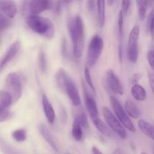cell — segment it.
Listing matches in <instances>:
<instances>
[{"label":"cell","mask_w":154,"mask_h":154,"mask_svg":"<svg viewBox=\"0 0 154 154\" xmlns=\"http://www.w3.org/2000/svg\"><path fill=\"white\" fill-rule=\"evenodd\" d=\"M67 27L69 35L72 41L73 54L76 58H80L83 54L84 46V24L82 17L76 15L67 20Z\"/></svg>","instance_id":"cell-1"},{"label":"cell","mask_w":154,"mask_h":154,"mask_svg":"<svg viewBox=\"0 0 154 154\" xmlns=\"http://www.w3.org/2000/svg\"><path fill=\"white\" fill-rule=\"evenodd\" d=\"M56 82L60 89L66 93L69 99L75 106L81 105V99L75 82L70 75L63 69H60L56 74Z\"/></svg>","instance_id":"cell-2"},{"label":"cell","mask_w":154,"mask_h":154,"mask_svg":"<svg viewBox=\"0 0 154 154\" xmlns=\"http://www.w3.org/2000/svg\"><path fill=\"white\" fill-rule=\"evenodd\" d=\"M26 23L29 28L35 33L48 39H51L54 36V25L48 18L41 17L38 14H31L27 17Z\"/></svg>","instance_id":"cell-3"},{"label":"cell","mask_w":154,"mask_h":154,"mask_svg":"<svg viewBox=\"0 0 154 154\" xmlns=\"http://www.w3.org/2000/svg\"><path fill=\"white\" fill-rule=\"evenodd\" d=\"M104 49L103 38L99 35H95L90 40L87 50V64L93 67L100 58Z\"/></svg>","instance_id":"cell-4"},{"label":"cell","mask_w":154,"mask_h":154,"mask_svg":"<svg viewBox=\"0 0 154 154\" xmlns=\"http://www.w3.org/2000/svg\"><path fill=\"white\" fill-rule=\"evenodd\" d=\"M140 35L139 25H135L129 35L127 44V58L130 63L135 64L138 61L139 51H138V39Z\"/></svg>","instance_id":"cell-5"},{"label":"cell","mask_w":154,"mask_h":154,"mask_svg":"<svg viewBox=\"0 0 154 154\" xmlns=\"http://www.w3.org/2000/svg\"><path fill=\"white\" fill-rule=\"evenodd\" d=\"M110 102H111V107L115 114L116 117H117L120 123L123 124V126L132 132H135V126L133 124L132 121L131 120L130 117L128 115L126 110L121 105V104L119 102V101L116 99L114 96H111L110 97Z\"/></svg>","instance_id":"cell-6"},{"label":"cell","mask_w":154,"mask_h":154,"mask_svg":"<svg viewBox=\"0 0 154 154\" xmlns=\"http://www.w3.org/2000/svg\"><path fill=\"white\" fill-rule=\"evenodd\" d=\"M102 114H103L107 125L111 130L114 131L122 139H125L127 138V132L126 131V128L123 126V124L120 123L117 117L114 116V114L111 112L109 108H108L107 107H104L102 108Z\"/></svg>","instance_id":"cell-7"},{"label":"cell","mask_w":154,"mask_h":154,"mask_svg":"<svg viewBox=\"0 0 154 154\" xmlns=\"http://www.w3.org/2000/svg\"><path fill=\"white\" fill-rule=\"evenodd\" d=\"M5 85L11 94L14 101L17 102L23 94V83L21 77L16 72H11L5 78Z\"/></svg>","instance_id":"cell-8"},{"label":"cell","mask_w":154,"mask_h":154,"mask_svg":"<svg viewBox=\"0 0 154 154\" xmlns=\"http://www.w3.org/2000/svg\"><path fill=\"white\" fill-rule=\"evenodd\" d=\"M81 85H82L83 92H84V102H85L86 108H87V111L88 112L89 115H90L92 122H94L96 120L100 119L97 104H96V102L95 101V99L93 98V96L90 93V90H89L90 87H88L87 83L82 81L81 82Z\"/></svg>","instance_id":"cell-9"},{"label":"cell","mask_w":154,"mask_h":154,"mask_svg":"<svg viewBox=\"0 0 154 154\" xmlns=\"http://www.w3.org/2000/svg\"><path fill=\"white\" fill-rule=\"evenodd\" d=\"M20 47L21 44L19 41H16V42H14V43L9 47V48L7 50L5 54H4V56L0 59V72L8 65V63H10L17 55L20 49Z\"/></svg>","instance_id":"cell-10"},{"label":"cell","mask_w":154,"mask_h":154,"mask_svg":"<svg viewBox=\"0 0 154 154\" xmlns=\"http://www.w3.org/2000/svg\"><path fill=\"white\" fill-rule=\"evenodd\" d=\"M106 81L108 87L116 94L122 96L123 94V87L121 81L112 69H108L106 72Z\"/></svg>","instance_id":"cell-11"},{"label":"cell","mask_w":154,"mask_h":154,"mask_svg":"<svg viewBox=\"0 0 154 154\" xmlns=\"http://www.w3.org/2000/svg\"><path fill=\"white\" fill-rule=\"evenodd\" d=\"M51 6L50 0H30L29 9L32 14H40Z\"/></svg>","instance_id":"cell-12"},{"label":"cell","mask_w":154,"mask_h":154,"mask_svg":"<svg viewBox=\"0 0 154 154\" xmlns=\"http://www.w3.org/2000/svg\"><path fill=\"white\" fill-rule=\"evenodd\" d=\"M0 11L8 18H14L17 13V8L14 0H0Z\"/></svg>","instance_id":"cell-13"},{"label":"cell","mask_w":154,"mask_h":154,"mask_svg":"<svg viewBox=\"0 0 154 154\" xmlns=\"http://www.w3.org/2000/svg\"><path fill=\"white\" fill-rule=\"evenodd\" d=\"M42 106H43L44 113H45V117L50 124H54L56 120V113L52 106L51 103L50 102L49 99L47 97L45 94L42 95Z\"/></svg>","instance_id":"cell-14"},{"label":"cell","mask_w":154,"mask_h":154,"mask_svg":"<svg viewBox=\"0 0 154 154\" xmlns=\"http://www.w3.org/2000/svg\"><path fill=\"white\" fill-rule=\"evenodd\" d=\"M38 129L41 135H42V137H43L44 139L45 140V141L51 146V148H52L54 151L59 152L58 146H57V143L54 141V138H53L52 135H51L49 129H48L45 125H41V126H39Z\"/></svg>","instance_id":"cell-15"},{"label":"cell","mask_w":154,"mask_h":154,"mask_svg":"<svg viewBox=\"0 0 154 154\" xmlns=\"http://www.w3.org/2000/svg\"><path fill=\"white\" fill-rule=\"evenodd\" d=\"M131 94L134 99L138 102H143L147 98V93L144 87L138 84H133L131 88Z\"/></svg>","instance_id":"cell-16"},{"label":"cell","mask_w":154,"mask_h":154,"mask_svg":"<svg viewBox=\"0 0 154 154\" xmlns=\"http://www.w3.org/2000/svg\"><path fill=\"white\" fill-rule=\"evenodd\" d=\"M105 4L106 0H96L98 22L101 29L103 28L105 23Z\"/></svg>","instance_id":"cell-17"},{"label":"cell","mask_w":154,"mask_h":154,"mask_svg":"<svg viewBox=\"0 0 154 154\" xmlns=\"http://www.w3.org/2000/svg\"><path fill=\"white\" fill-rule=\"evenodd\" d=\"M125 110L130 117L134 119L139 118L141 116V111L133 102L127 100L125 102Z\"/></svg>","instance_id":"cell-18"},{"label":"cell","mask_w":154,"mask_h":154,"mask_svg":"<svg viewBox=\"0 0 154 154\" xmlns=\"http://www.w3.org/2000/svg\"><path fill=\"white\" fill-rule=\"evenodd\" d=\"M138 126L140 130L145 135L154 140V126L144 120L140 119L138 122Z\"/></svg>","instance_id":"cell-19"},{"label":"cell","mask_w":154,"mask_h":154,"mask_svg":"<svg viewBox=\"0 0 154 154\" xmlns=\"http://www.w3.org/2000/svg\"><path fill=\"white\" fill-rule=\"evenodd\" d=\"M13 100V97L8 91L6 90L0 91V108L7 109L11 105Z\"/></svg>","instance_id":"cell-20"},{"label":"cell","mask_w":154,"mask_h":154,"mask_svg":"<svg viewBox=\"0 0 154 154\" xmlns=\"http://www.w3.org/2000/svg\"><path fill=\"white\" fill-rule=\"evenodd\" d=\"M124 14L121 10L118 14V35H119V47H123L124 40Z\"/></svg>","instance_id":"cell-21"},{"label":"cell","mask_w":154,"mask_h":154,"mask_svg":"<svg viewBox=\"0 0 154 154\" xmlns=\"http://www.w3.org/2000/svg\"><path fill=\"white\" fill-rule=\"evenodd\" d=\"M72 135L74 139L77 141H80L83 138V128L79 123V122L75 119L72 124Z\"/></svg>","instance_id":"cell-22"},{"label":"cell","mask_w":154,"mask_h":154,"mask_svg":"<svg viewBox=\"0 0 154 154\" xmlns=\"http://www.w3.org/2000/svg\"><path fill=\"white\" fill-rule=\"evenodd\" d=\"M93 123L95 126V127H96L102 135H105V136H111V130H110L109 128L107 126V125L105 124L102 120H101V119H99V120L93 122Z\"/></svg>","instance_id":"cell-23"},{"label":"cell","mask_w":154,"mask_h":154,"mask_svg":"<svg viewBox=\"0 0 154 154\" xmlns=\"http://www.w3.org/2000/svg\"><path fill=\"white\" fill-rule=\"evenodd\" d=\"M12 137L17 142H23L26 139L27 134L25 129H19L12 132Z\"/></svg>","instance_id":"cell-24"},{"label":"cell","mask_w":154,"mask_h":154,"mask_svg":"<svg viewBox=\"0 0 154 154\" xmlns=\"http://www.w3.org/2000/svg\"><path fill=\"white\" fill-rule=\"evenodd\" d=\"M77 120L79 122V123L81 124V126H82L83 129H88L89 127V121L88 118H87V114H85V112L83 111H81L78 114H77L76 117H75Z\"/></svg>","instance_id":"cell-25"},{"label":"cell","mask_w":154,"mask_h":154,"mask_svg":"<svg viewBox=\"0 0 154 154\" xmlns=\"http://www.w3.org/2000/svg\"><path fill=\"white\" fill-rule=\"evenodd\" d=\"M84 78H85V81L87 84L88 85V87H90V89H91L92 91L93 92L94 94H96V87H95L94 83H93V79H92L91 74H90V69H88V67H86L84 69Z\"/></svg>","instance_id":"cell-26"},{"label":"cell","mask_w":154,"mask_h":154,"mask_svg":"<svg viewBox=\"0 0 154 154\" xmlns=\"http://www.w3.org/2000/svg\"><path fill=\"white\" fill-rule=\"evenodd\" d=\"M38 65L41 71L42 72H45L48 68V62H47V57L44 51H41L38 57Z\"/></svg>","instance_id":"cell-27"},{"label":"cell","mask_w":154,"mask_h":154,"mask_svg":"<svg viewBox=\"0 0 154 154\" xmlns=\"http://www.w3.org/2000/svg\"><path fill=\"white\" fill-rule=\"evenodd\" d=\"M138 7L139 17L141 20H143L145 19L146 13H147V8H148V3H147V0H144V2L139 6H138Z\"/></svg>","instance_id":"cell-28"},{"label":"cell","mask_w":154,"mask_h":154,"mask_svg":"<svg viewBox=\"0 0 154 154\" xmlns=\"http://www.w3.org/2000/svg\"><path fill=\"white\" fill-rule=\"evenodd\" d=\"M11 22L7 16L0 14V31L8 28L11 26Z\"/></svg>","instance_id":"cell-29"},{"label":"cell","mask_w":154,"mask_h":154,"mask_svg":"<svg viewBox=\"0 0 154 154\" xmlns=\"http://www.w3.org/2000/svg\"><path fill=\"white\" fill-rule=\"evenodd\" d=\"M11 117V114L8 111L7 109L0 108V123L7 121Z\"/></svg>","instance_id":"cell-30"},{"label":"cell","mask_w":154,"mask_h":154,"mask_svg":"<svg viewBox=\"0 0 154 154\" xmlns=\"http://www.w3.org/2000/svg\"><path fill=\"white\" fill-rule=\"evenodd\" d=\"M147 58L150 68H151V69L154 72V50H151V51H148L147 55Z\"/></svg>","instance_id":"cell-31"},{"label":"cell","mask_w":154,"mask_h":154,"mask_svg":"<svg viewBox=\"0 0 154 154\" xmlns=\"http://www.w3.org/2000/svg\"><path fill=\"white\" fill-rule=\"evenodd\" d=\"M141 77H142V74L141 73H135L131 76L130 79H129V83L131 84H138L139 81L141 80Z\"/></svg>","instance_id":"cell-32"},{"label":"cell","mask_w":154,"mask_h":154,"mask_svg":"<svg viewBox=\"0 0 154 154\" xmlns=\"http://www.w3.org/2000/svg\"><path fill=\"white\" fill-rule=\"evenodd\" d=\"M131 0H122V9L121 11L123 12L124 15L128 13L129 7H130Z\"/></svg>","instance_id":"cell-33"},{"label":"cell","mask_w":154,"mask_h":154,"mask_svg":"<svg viewBox=\"0 0 154 154\" xmlns=\"http://www.w3.org/2000/svg\"><path fill=\"white\" fill-rule=\"evenodd\" d=\"M148 80L150 83V88L154 95V72H148Z\"/></svg>","instance_id":"cell-34"},{"label":"cell","mask_w":154,"mask_h":154,"mask_svg":"<svg viewBox=\"0 0 154 154\" xmlns=\"http://www.w3.org/2000/svg\"><path fill=\"white\" fill-rule=\"evenodd\" d=\"M87 9L90 11L94 9L95 8V1L94 0H87Z\"/></svg>","instance_id":"cell-35"},{"label":"cell","mask_w":154,"mask_h":154,"mask_svg":"<svg viewBox=\"0 0 154 154\" xmlns=\"http://www.w3.org/2000/svg\"><path fill=\"white\" fill-rule=\"evenodd\" d=\"M92 153H93V154H103L97 148V147H95V146H93V147H92Z\"/></svg>","instance_id":"cell-36"},{"label":"cell","mask_w":154,"mask_h":154,"mask_svg":"<svg viewBox=\"0 0 154 154\" xmlns=\"http://www.w3.org/2000/svg\"><path fill=\"white\" fill-rule=\"evenodd\" d=\"M113 154H123V152H122V150L120 148H117L114 150Z\"/></svg>","instance_id":"cell-37"},{"label":"cell","mask_w":154,"mask_h":154,"mask_svg":"<svg viewBox=\"0 0 154 154\" xmlns=\"http://www.w3.org/2000/svg\"><path fill=\"white\" fill-rule=\"evenodd\" d=\"M147 1L148 3V6L154 5V0H147Z\"/></svg>","instance_id":"cell-38"},{"label":"cell","mask_w":154,"mask_h":154,"mask_svg":"<svg viewBox=\"0 0 154 154\" xmlns=\"http://www.w3.org/2000/svg\"><path fill=\"white\" fill-rule=\"evenodd\" d=\"M114 1L115 0H107V2H108V5H112L114 4Z\"/></svg>","instance_id":"cell-39"},{"label":"cell","mask_w":154,"mask_h":154,"mask_svg":"<svg viewBox=\"0 0 154 154\" xmlns=\"http://www.w3.org/2000/svg\"><path fill=\"white\" fill-rule=\"evenodd\" d=\"M144 2V0H136V3H137V5L139 6L141 3Z\"/></svg>","instance_id":"cell-40"},{"label":"cell","mask_w":154,"mask_h":154,"mask_svg":"<svg viewBox=\"0 0 154 154\" xmlns=\"http://www.w3.org/2000/svg\"><path fill=\"white\" fill-rule=\"evenodd\" d=\"M66 3H71L72 2V0H63Z\"/></svg>","instance_id":"cell-41"},{"label":"cell","mask_w":154,"mask_h":154,"mask_svg":"<svg viewBox=\"0 0 154 154\" xmlns=\"http://www.w3.org/2000/svg\"><path fill=\"white\" fill-rule=\"evenodd\" d=\"M141 154H147V153H146L145 152H142V153H141Z\"/></svg>","instance_id":"cell-42"},{"label":"cell","mask_w":154,"mask_h":154,"mask_svg":"<svg viewBox=\"0 0 154 154\" xmlns=\"http://www.w3.org/2000/svg\"><path fill=\"white\" fill-rule=\"evenodd\" d=\"M153 153H154V149H153Z\"/></svg>","instance_id":"cell-43"},{"label":"cell","mask_w":154,"mask_h":154,"mask_svg":"<svg viewBox=\"0 0 154 154\" xmlns=\"http://www.w3.org/2000/svg\"><path fill=\"white\" fill-rule=\"evenodd\" d=\"M67 154H69V153H67Z\"/></svg>","instance_id":"cell-44"}]
</instances>
